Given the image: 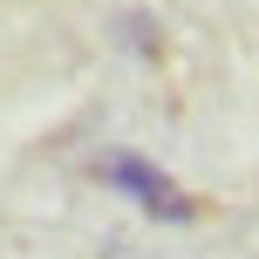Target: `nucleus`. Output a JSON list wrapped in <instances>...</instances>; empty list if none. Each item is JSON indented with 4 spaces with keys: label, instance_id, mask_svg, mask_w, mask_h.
<instances>
[{
    "label": "nucleus",
    "instance_id": "f257e3e1",
    "mask_svg": "<svg viewBox=\"0 0 259 259\" xmlns=\"http://www.w3.org/2000/svg\"><path fill=\"white\" fill-rule=\"evenodd\" d=\"M103 184H116L123 198H137L150 219H170V225H184L191 219V198L178 191V184L164 178V170L150 164V157H137V150H116V157H103Z\"/></svg>",
    "mask_w": 259,
    "mask_h": 259
}]
</instances>
